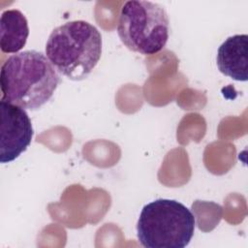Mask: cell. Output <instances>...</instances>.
I'll return each instance as SVG.
<instances>
[{
    "instance_id": "6da1fadb",
    "label": "cell",
    "mask_w": 248,
    "mask_h": 248,
    "mask_svg": "<svg viewBox=\"0 0 248 248\" xmlns=\"http://www.w3.org/2000/svg\"><path fill=\"white\" fill-rule=\"evenodd\" d=\"M59 82L60 76L46 55L20 51L9 56L1 67V100L36 110L49 101Z\"/></svg>"
},
{
    "instance_id": "7a4b0ae2",
    "label": "cell",
    "mask_w": 248,
    "mask_h": 248,
    "mask_svg": "<svg viewBox=\"0 0 248 248\" xmlns=\"http://www.w3.org/2000/svg\"><path fill=\"white\" fill-rule=\"evenodd\" d=\"M46 54L59 74L72 80H82L101 58L102 35L85 20L66 22L48 36Z\"/></svg>"
},
{
    "instance_id": "3957f363",
    "label": "cell",
    "mask_w": 248,
    "mask_h": 248,
    "mask_svg": "<svg viewBox=\"0 0 248 248\" xmlns=\"http://www.w3.org/2000/svg\"><path fill=\"white\" fill-rule=\"evenodd\" d=\"M194 232V214L175 200L159 199L145 204L137 223L139 242L145 248H184Z\"/></svg>"
},
{
    "instance_id": "277c9868",
    "label": "cell",
    "mask_w": 248,
    "mask_h": 248,
    "mask_svg": "<svg viewBox=\"0 0 248 248\" xmlns=\"http://www.w3.org/2000/svg\"><path fill=\"white\" fill-rule=\"evenodd\" d=\"M169 31V16L160 4L132 0L121 7L117 34L130 50L143 55L155 54L165 47Z\"/></svg>"
},
{
    "instance_id": "5b68a950",
    "label": "cell",
    "mask_w": 248,
    "mask_h": 248,
    "mask_svg": "<svg viewBox=\"0 0 248 248\" xmlns=\"http://www.w3.org/2000/svg\"><path fill=\"white\" fill-rule=\"evenodd\" d=\"M1 140L0 162L10 163L16 160L30 145L33 138L31 120L24 108L0 101Z\"/></svg>"
},
{
    "instance_id": "8992f818",
    "label": "cell",
    "mask_w": 248,
    "mask_h": 248,
    "mask_svg": "<svg viewBox=\"0 0 248 248\" xmlns=\"http://www.w3.org/2000/svg\"><path fill=\"white\" fill-rule=\"evenodd\" d=\"M248 36L246 34L229 37L218 48L217 67L219 71L238 81L248 79Z\"/></svg>"
},
{
    "instance_id": "52a82bcc",
    "label": "cell",
    "mask_w": 248,
    "mask_h": 248,
    "mask_svg": "<svg viewBox=\"0 0 248 248\" xmlns=\"http://www.w3.org/2000/svg\"><path fill=\"white\" fill-rule=\"evenodd\" d=\"M28 21L25 16L16 9L4 11L0 18V47L5 53H17L27 42Z\"/></svg>"
}]
</instances>
